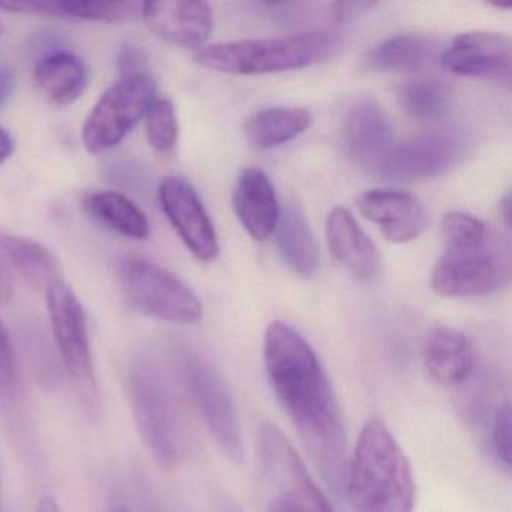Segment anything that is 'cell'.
Segmentation results:
<instances>
[{
  "label": "cell",
  "mask_w": 512,
  "mask_h": 512,
  "mask_svg": "<svg viewBox=\"0 0 512 512\" xmlns=\"http://www.w3.org/2000/svg\"><path fill=\"white\" fill-rule=\"evenodd\" d=\"M263 361L278 403L323 478L335 491L344 490L346 433L331 380L319 356L298 331L277 320L266 328Z\"/></svg>",
  "instance_id": "1"
},
{
  "label": "cell",
  "mask_w": 512,
  "mask_h": 512,
  "mask_svg": "<svg viewBox=\"0 0 512 512\" xmlns=\"http://www.w3.org/2000/svg\"><path fill=\"white\" fill-rule=\"evenodd\" d=\"M344 491L353 512H413L412 464L382 419L365 422L347 461Z\"/></svg>",
  "instance_id": "2"
},
{
  "label": "cell",
  "mask_w": 512,
  "mask_h": 512,
  "mask_svg": "<svg viewBox=\"0 0 512 512\" xmlns=\"http://www.w3.org/2000/svg\"><path fill=\"white\" fill-rule=\"evenodd\" d=\"M338 47L340 41L329 32H304L212 44L197 50L194 62L220 73L257 76L311 67L331 58Z\"/></svg>",
  "instance_id": "3"
},
{
  "label": "cell",
  "mask_w": 512,
  "mask_h": 512,
  "mask_svg": "<svg viewBox=\"0 0 512 512\" xmlns=\"http://www.w3.org/2000/svg\"><path fill=\"white\" fill-rule=\"evenodd\" d=\"M257 454L271 511L334 512L301 455L274 424L260 425Z\"/></svg>",
  "instance_id": "4"
},
{
  "label": "cell",
  "mask_w": 512,
  "mask_h": 512,
  "mask_svg": "<svg viewBox=\"0 0 512 512\" xmlns=\"http://www.w3.org/2000/svg\"><path fill=\"white\" fill-rule=\"evenodd\" d=\"M128 397L143 442L158 466L172 469L179 461L178 416L172 392L157 365L139 359L128 371Z\"/></svg>",
  "instance_id": "5"
},
{
  "label": "cell",
  "mask_w": 512,
  "mask_h": 512,
  "mask_svg": "<svg viewBox=\"0 0 512 512\" xmlns=\"http://www.w3.org/2000/svg\"><path fill=\"white\" fill-rule=\"evenodd\" d=\"M122 292L146 316L179 325H194L203 317V307L196 293L169 269L133 257L122 266Z\"/></svg>",
  "instance_id": "6"
},
{
  "label": "cell",
  "mask_w": 512,
  "mask_h": 512,
  "mask_svg": "<svg viewBox=\"0 0 512 512\" xmlns=\"http://www.w3.org/2000/svg\"><path fill=\"white\" fill-rule=\"evenodd\" d=\"M155 100L157 83L148 73L121 77L101 95L83 124L86 151L101 154L116 148L145 118Z\"/></svg>",
  "instance_id": "7"
},
{
  "label": "cell",
  "mask_w": 512,
  "mask_h": 512,
  "mask_svg": "<svg viewBox=\"0 0 512 512\" xmlns=\"http://www.w3.org/2000/svg\"><path fill=\"white\" fill-rule=\"evenodd\" d=\"M511 277L508 247L496 235L466 250H446L431 275V286L445 298H479L503 289Z\"/></svg>",
  "instance_id": "8"
},
{
  "label": "cell",
  "mask_w": 512,
  "mask_h": 512,
  "mask_svg": "<svg viewBox=\"0 0 512 512\" xmlns=\"http://www.w3.org/2000/svg\"><path fill=\"white\" fill-rule=\"evenodd\" d=\"M185 388L206 427L230 460H244V439L235 400L220 371L199 353L182 350L179 355Z\"/></svg>",
  "instance_id": "9"
},
{
  "label": "cell",
  "mask_w": 512,
  "mask_h": 512,
  "mask_svg": "<svg viewBox=\"0 0 512 512\" xmlns=\"http://www.w3.org/2000/svg\"><path fill=\"white\" fill-rule=\"evenodd\" d=\"M53 337L64 370L82 391L95 388L94 361L82 302L70 284L56 281L46 290Z\"/></svg>",
  "instance_id": "10"
},
{
  "label": "cell",
  "mask_w": 512,
  "mask_h": 512,
  "mask_svg": "<svg viewBox=\"0 0 512 512\" xmlns=\"http://www.w3.org/2000/svg\"><path fill=\"white\" fill-rule=\"evenodd\" d=\"M464 140L452 133H430L401 143L376 163L380 178L394 182H418L437 178L463 160Z\"/></svg>",
  "instance_id": "11"
},
{
  "label": "cell",
  "mask_w": 512,
  "mask_h": 512,
  "mask_svg": "<svg viewBox=\"0 0 512 512\" xmlns=\"http://www.w3.org/2000/svg\"><path fill=\"white\" fill-rule=\"evenodd\" d=\"M158 196L164 214L185 247L202 262L214 260L220 251L217 233L193 185L178 176H170L161 182Z\"/></svg>",
  "instance_id": "12"
},
{
  "label": "cell",
  "mask_w": 512,
  "mask_h": 512,
  "mask_svg": "<svg viewBox=\"0 0 512 512\" xmlns=\"http://www.w3.org/2000/svg\"><path fill=\"white\" fill-rule=\"evenodd\" d=\"M449 73L473 79L509 80L512 44L508 35L496 32H466L458 35L440 56Z\"/></svg>",
  "instance_id": "13"
},
{
  "label": "cell",
  "mask_w": 512,
  "mask_h": 512,
  "mask_svg": "<svg viewBox=\"0 0 512 512\" xmlns=\"http://www.w3.org/2000/svg\"><path fill=\"white\" fill-rule=\"evenodd\" d=\"M358 208L392 244L415 241L427 229L428 214L421 200L400 188L365 191L359 196Z\"/></svg>",
  "instance_id": "14"
},
{
  "label": "cell",
  "mask_w": 512,
  "mask_h": 512,
  "mask_svg": "<svg viewBox=\"0 0 512 512\" xmlns=\"http://www.w3.org/2000/svg\"><path fill=\"white\" fill-rule=\"evenodd\" d=\"M140 16L155 37L182 49H203L214 25L211 7L190 0L145 2Z\"/></svg>",
  "instance_id": "15"
},
{
  "label": "cell",
  "mask_w": 512,
  "mask_h": 512,
  "mask_svg": "<svg viewBox=\"0 0 512 512\" xmlns=\"http://www.w3.org/2000/svg\"><path fill=\"white\" fill-rule=\"evenodd\" d=\"M326 239L334 259L356 280L370 283L380 272L376 245L356 223L352 212L334 208L326 218Z\"/></svg>",
  "instance_id": "16"
},
{
  "label": "cell",
  "mask_w": 512,
  "mask_h": 512,
  "mask_svg": "<svg viewBox=\"0 0 512 512\" xmlns=\"http://www.w3.org/2000/svg\"><path fill=\"white\" fill-rule=\"evenodd\" d=\"M422 361L434 382L443 386L461 385L472 376L475 368L472 341L451 326H436L425 335Z\"/></svg>",
  "instance_id": "17"
},
{
  "label": "cell",
  "mask_w": 512,
  "mask_h": 512,
  "mask_svg": "<svg viewBox=\"0 0 512 512\" xmlns=\"http://www.w3.org/2000/svg\"><path fill=\"white\" fill-rule=\"evenodd\" d=\"M233 208L244 229L256 241H266L275 232L280 220V203L271 179L262 169L248 167L239 175Z\"/></svg>",
  "instance_id": "18"
},
{
  "label": "cell",
  "mask_w": 512,
  "mask_h": 512,
  "mask_svg": "<svg viewBox=\"0 0 512 512\" xmlns=\"http://www.w3.org/2000/svg\"><path fill=\"white\" fill-rule=\"evenodd\" d=\"M392 128L382 107L373 100L353 104L344 118V152L359 164H376L391 148Z\"/></svg>",
  "instance_id": "19"
},
{
  "label": "cell",
  "mask_w": 512,
  "mask_h": 512,
  "mask_svg": "<svg viewBox=\"0 0 512 512\" xmlns=\"http://www.w3.org/2000/svg\"><path fill=\"white\" fill-rule=\"evenodd\" d=\"M32 77L41 97L58 107L70 106L79 100L89 82L85 62L64 50L43 56L35 64Z\"/></svg>",
  "instance_id": "20"
},
{
  "label": "cell",
  "mask_w": 512,
  "mask_h": 512,
  "mask_svg": "<svg viewBox=\"0 0 512 512\" xmlns=\"http://www.w3.org/2000/svg\"><path fill=\"white\" fill-rule=\"evenodd\" d=\"M0 10L31 16L86 22H125L142 11L139 2H91V0H34V2H0Z\"/></svg>",
  "instance_id": "21"
},
{
  "label": "cell",
  "mask_w": 512,
  "mask_h": 512,
  "mask_svg": "<svg viewBox=\"0 0 512 512\" xmlns=\"http://www.w3.org/2000/svg\"><path fill=\"white\" fill-rule=\"evenodd\" d=\"M275 232L283 262L295 274L304 278L313 277L320 265L319 247L310 223L298 203H287L286 208L280 212Z\"/></svg>",
  "instance_id": "22"
},
{
  "label": "cell",
  "mask_w": 512,
  "mask_h": 512,
  "mask_svg": "<svg viewBox=\"0 0 512 512\" xmlns=\"http://www.w3.org/2000/svg\"><path fill=\"white\" fill-rule=\"evenodd\" d=\"M0 257L17 275L35 289L47 290L62 280V268L55 254L34 239L0 233Z\"/></svg>",
  "instance_id": "23"
},
{
  "label": "cell",
  "mask_w": 512,
  "mask_h": 512,
  "mask_svg": "<svg viewBox=\"0 0 512 512\" xmlns=\"http://www.w3.org/2000/svg\"><path fill=\"white\" fill-rule=\"evenodd\" d=\"M82 208L92 220L125 238L136 241L149 238L151 226L145 212L118 191H89L83 196Z\"/></svg>",
  "instance_id": "24"
},
{
  "label": "cell",
  "mask_w": 512,
  "mask_h": 512,
  "mask_svg": "<svg viewBox=\"0 0 512 512\" xmlns=\"http://www.w3.org/2000/svg\"><path fill=\"white\" fill-rule=\"evenodd\" d=\"M313 124L305 107L277 106L259 110L245 121L244 134L253 148L272 149L301 136Z\"/></svg>",
  "instance_id": "25"
},
{
  "label": "cell",
  "mask_w": 512,
  "mask_h": 512,
  "mask_svg": "<svg viewBox=\"0 0 512 512\" xmlns=\"http://www.w3.org/2000/svg\"><path fill=\"white\" fill-rule=\"evenodd\" d=\"M436 52V44L427 37L398 35L377 44L368 53L367 64L371 70L409 73L427 67Z\"/></svg>",
  "instance_id": "26"
},
{
  "label": "cell",
  "mask_w": 512,
  "mask_h": 512,
  "mask_svg": "<svg viewBox=\"0 0 512 512\" xmlns=\"http://www.w3.org/2000/svg\"><path fill=\"white\" fill-rule=\"evenodd\" d=\"M398 100L407 115L422 121L442 118L451 107V92L445 83L434 79H416L404 83Z\"/></svg>",
  "instance_id": "27"
},
{
  "label": "cell",
  "mask_w": 512,
  "mask_h": 512,
  "mask_svg": "<svg viewBox=\"0 0 512 512\" xmlns=\"http://www.w3.org/2000/svg\"><path fill=\"white\" fill-rule=\"evenodd\" d=\"M146 137L149 145L161 154L178 145L179 121L175 104L167 98H157L146 113Z\"/></svg>",
  "instance_id": "28"
},
{
  "label": "cell",
  "mask_w": 512,
  "mask_h": 512,
  "mask_svg": "<svg viewBox=\"0 0 512 512\" xmlns=\"http://www.w3.org/2000/svg\"><path fill=\"white\" fill-rule=\"evenodd\" d=\"M442 235L446 250H466L484 245L494 233L478 217L464 212H449L442 220Z\"/></svg>",
  "instance_id": "29"
},
{
  "label": "cell",
  "mask_w": 512,
  "mask_h": 512,
  "mask_svg": "<svg viewBox=\"0 0 512 512\" xmlns=\"http://www.w3.org/2000/svg\"><path fill=\"white\" fill-rule=\"evenodd\" d=\"M511 406L508 401L494 407L490 421V449L506 473L511 472Z\"/></svg>",
  "instance_id": "30"
},
{
  "label": "cell",
  "mask_w": 512,
  "mask_h": 512,
  "mask_svg": "<svg viewBox=\"0 0 512 512\" xmlns=\"http://www.w3.org/2000/svg\"><path fill=\"white\" fill-rule=\"evenodd\" d=\"M17 389L16 356L7 326L0 320V395L11 397Z\"/></svg>",
  "instance_id": "31"
},
{
  "label": "cell",
  "mask_w": 512,
  "mask_h": 512,
  "mask_svg": "<svg viewBox=\"0 0 512 512\" xmlns=\"http://www.w3.org/2000/svg\"><path fill=\"white\" fill-rule=\"evenodd\" d=\"M143 61H145V58H143V53L140 52L139 47H124V50L121 52V58H119L121 77L145 73L142 70Z\"/></svg>",
  "instance_id": "32"
},
{
  "label": "cell",
  "mask_w": 512,
  "mask_h": 512,
  "mask_svg": "<svg viewBox=\"0 0 512 512\" xmlns=\"http://www.w3.org/2000/svg\"><path fill=\"white\" fill-rule=\"evenodd\" d=\"M14 88H16V74L13 68L0 62V107H4L13 97Z\"/></svg>",
  "instance_id": "33"
},
{
  "label": "cell",
  "mask_w": 512,
  "mask_h": 512,
  "mask_svg": "<svg viewBox=\"0 0 512 512\" xmlns=\"http://www.w3.org/2000/svg\"><path fill=\"white\" fill-rule=\"evenodd\" d=\"M13 290L10 269L0 260V305L10 302V299L13 298Z\"/></svg>",
  "instance_id": "34"
},
{
  "label": "cell",
  "mask_w": 512,
  "mask_h": 512,
  "mask_svg": "<svg viewBox=\"0 0 512 512\" xmlns=\"http://www.w3.org/2000/svg\"><path fill=\"white\" fill-rule=\"evenodd\" d=\"M14 152V140L11 134L7 130L0 127V166L13 155Z\"/></svg>",
  "instance_id": "35"
},
{
  "label": "cell",
  "mask_w": 512,
  "mask_h": 512,
  "mask_svg": "<svg viewBox=\"0 0 512 512\" xmlns=\"http://www.w3.org/2000/svg\"><path fill=\"white\" fill-rule=\"evenodd\" d=\"M37 512H61L58 502L53 497H43L40 505H38Z\"/></svg>",
  "instance_id": "36"
},
{
  "label": "cell",
  "mask_w": 512,
  "mask_h": 512,
  "mask_svg": "<svg viewBox=\"0 0 512 512\" xmlns=\"http://www.w3.org/2000/svg\"><path fill=\"white\" fill-rule=\"evenodd\" d=\"M500 214H502L506 226H509V221H511V196L509 194H506L500 202Z\"/></svg>",
  "instance_id": "37"
},
{
  "label": "cell",
  "mask_w": 512,
  "mask_h": 512,
  "mask_svg": "<svg viewBox=\"0 0 512 512\" xmlns=\"http://www.w3.org/2000/svg\"><path fill=\"white\" fill-rule=\"evenodd\" d=\"M110 512H130V511H128L127 508H116V509H113V511H110Z\"/></svg>",
  "instance_id": "38"
},
{
  "label": "cell",
  "mask_w": 512,
  "mask_h": 512,
  "mask_svg": "<svg viewBox=\"0 0 512 512\" xmlns=\"http://www.w3.org/2000/svg\"><path fill=\"white\" fill-rule=\"evenodd\" d=\"M0 512H2V488H0Z\"/></svg>",
  "instance_id": "39"
},
{
  "label": "cell",
  "mask_w": 512,
  "mask_h": 512,
  "mask_svg": "<svg viewBox=\"0 0 512 512\" xmlns=\"http://www.w3.org/2000/svg\"><path fill=\"white\" fill-rule=\"evenodd\" d=\"M0 32H2V25H0Z\"/></svg>",
  "instance_id": "40"
},
{
  "label": "cell",
  "mask_w": 512,
  "mask_h": 512,
  "mask_svg": "<svg viewBox=\"0 0 512 512\" xmlns=\"http://www.w3.org/2000/svg\"><path fill=\"white\" fill-rule=\"evenodd\" d=\"M268 512H275V511H271V509H269V511H268Z\"/></svg>",
  "instance_id": "41"
}]
</instances>
